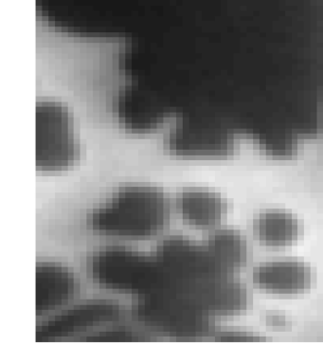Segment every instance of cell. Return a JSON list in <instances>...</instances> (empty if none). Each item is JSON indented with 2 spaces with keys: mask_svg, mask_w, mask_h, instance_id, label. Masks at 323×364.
Here are the masks:
<instances>
[{
  "mask_svg": "<svg viewBox=\"0 0 323 364\" xmlns=\"http://www.w3.org/2000/svg\"><path fill=\"white\" fill-rule=\"evenodd\" d=\"M168 213V202L160 190L128 187L121 190L106 206L95 210L89 224L102 235L146 238L163 229Z\"/></svg>",
  "mask_w": 323,
  "mask_h": 364,
  "instance_id": "cell-1",
  "label": "cell"
},
{
  "mask_svg": "<svg viewBox=\"0 0 323 364\" xmlns=\"http://www.w3.org/2000/svg\"><path fill=\"white\" fill-rule=\"evenodd\" d=\"M93 278L109 289L141 297L172 291L177 282L158 257L149 258L123 249H107L92 258Z\"/></svg>",
  "mask_w": 323,
  "mask_h": 364,
  "instance_id": "cell-2",
  "label": "cell"
},
{
  "mask_svg": "<svg viewBox=\"0 0 323 364\" xmlns=\"http://www.w3.org/2000/svg\"><path fill=\"white\" fill-rule=\"evenodd\" d=\"M75 121L67 107L58 102L36 105V166L60 171L75 164L78 155Z\"/></svg>",
  "mask_w": 323,
  "mask_h": 364,
  "instance_id": "cell-3",
  "label": "cell"
},
{
  "mask_svg": "<svg viewBox=\"0 0 323 364\" xmlns=\"http://www.w3.org/2000/svg\"><path fill=\"white\" fill-rule=\"evenodd\" d=\"M138 318L175 337H194L209 328V313L191 296L180 292L144 296L136 309Z\"/></svg>",
  "mask_w": 323,
  "mask_h": 364,
  "instance_id": "cell-4",
  "label": "cell"
},
{
  "mask_svg": "<svg viewBox=\"0 0 323 364\" xmlns=\"http://www.w3.org/2000/svg\"><path fill=\"white\" fill-rule=\"evenodd\" d=\"M120 307L114 301H93L67 310L47 321L38 331L39 340L66 337L95 324L116 320Z\"/></svg>",
  "mask_w": 323,
  "mask_h": 364,
  "instance_id": "cell-5",
  "label": "cell"
},
{
  "mask_svg": "<svg viewBox=\"0 0 323 364\" xmlns=\"http://www.w3.org/2000/svg\"><path fill=\"white\" fill-rule=\"evenodd\" d=\"M75 276L55 264H39L36 269V310L38 313L55 309L75 294Z\"/></svg>",
  "mask_w": 323,
  "mask_h": 364,
  "instance_id": "cell-6",
  "label": "cell"
},
{
  "mask_svg": "<svg viewBox=\"0 0 323 364\" xmlns=\"http://www.w3.org/2000/svg\"><path fill=\"white\" fill-rule=\"evenodd\" d=\"M253 280L266 291L289 294L307 289L311 282V272L302 262H271L261 264L255 269Z\"/></svg>",
  "mask_w": 323,
  "mask_h": 364,
  "instance_id": "cell-7",
  "label": "cell"
},
{
  "mask_svg": "<svg viewBox=\"0 0 323 364\" xmlns=\"http://www.w3.org/2000/svg\"><path fill=\"white\" fill-rule=\"evenodd\" d=\"M177 207L184 220L197 227L217 225L226 212V204L217 193L187 191L177 196Z\"/></svg>",
  "mask_w": 323,
  "mask_h": 364,
  "instance_id": "cell-8",
  "label": "cell"
},
{
  "mask_svg": "<svg viewBox=\"0 0 323 364\" xmlns=\"http://www.w3.org/2000/svg\"><path fill=\"white\" fill-rule=\"evenodd\" d=\"M255 232L263 243L280 246L294 241L299 235L297 219L288 213L268 210L261 213L254 224Z\"/></svg>",
  "mask_w": 323,
  "mask_h": 364,
  "instance_id": "cell-9",
  "label": "cell"
},
{
  "mask_svg": "<svg viewBox=\"0 0 323 364\" xmlns=\"http://www.w3.org/2000/svg\"><path fill=\"white\" fill-rule=\"evenodd\" d=\"M248 242L234 230H217L209 236L208 247L224 264L232 269L248 259Z\"/></svg>",
  "mask_w": 323,
  "mask_h": 364,
  "instance_id": "cell-10",
  "label": "cell"
},
{
  "mask_svg": "<svg viewBox=\"0 0 323 364\" xmlns=\"http://www.w3.org/2000/svg\"><path fill=\"white\" fill-rule=\"evenodd\" d=\"M226 335L223 336L219 338L220 341H260L261 338L255 337V336L252 335H246V333H239V335H237L238 333H231V335H229V333H226Z\"/></svg>",
  "mask_w": 323,
  "mask_h": 364,
  "instance_id": "cell-11",
  "label": "cell"
}]
</instances>
